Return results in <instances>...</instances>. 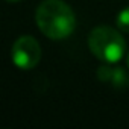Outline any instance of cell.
Returning <instances> with one entry per match:
<instances>
[{"label": "cell", "instance_id": "1", "mask_svg": "<svg viewBox=\"0 0 129 129\" xmlns=\"http://www.w3.org/2000/svg\"><path fill=\"white\" fill-rule=\"evenodd\" d=\"M40 30L52 40H64L73 34L76 18L73 9L62 0H44L35 12Z\"/></svg>", "mask_w": 129, "mask_h": 129}, {"label": "cell", "instance_id": "2", "mask_svg": "<svg viewBox=\"0 0 129 129\" xmlns=\"http://www.w3.org/2000/svg\"><path fill=\"white\" fill-rule=\"evenodd\" d=\"M88 47L97 59L106 64H114L124 55L126 44L118 30L109 26H97L90 32Z\"/></svg>", "mask_w": 129, "mask_h": 129}, {"label": "cell", "instance_id": "7", "mask_svg": "<svg viewBox=\"0 0 129 129\" xmlns=\"http://www.w3.org/2000/svg\"><path fill=\"white\" fill-rule=\"evenodd\" d=\"M8 2H20V0H8Z\"/></svg>", "mask_w": 129, "mask_h": 129}, {"label": "cell", "instance_id": "6", "mask_svg": "<svg viewBox=\"0 0 129 129\" xmlns=\"http://www.w3.org/2000/svg\"><path fill=\"white\" fill-rule=\"evenodd\" d=\"M126 62H127V67H129V55H127V59H126Z\"/></svg>", "mask_w": 129, "mask_h": 129}, {"label": "cell", "instance_id": "5", "mask_svg": "<svg viewBox=\"0 0 129 129\" xmlns=\"http://www.w3.org/2000/svg\"><path fill=\"white\" fill-rule=\"evenodd\" d=\"M117 27L129 34V6L123 8L117 15Z\"/></svg>", "mask_w": 129, "mask_h": 129}, {"label": "cell", "instance_id": "4", "mask_svg": "<svg viewBox=\"0 0 129 129\" xmlns=\"http://www.w3.org/2000/svg\"><path fill=\"white\" fill-rule=\"evenodd\" d=\"M97 78L102 82H108L117 88H123L129 85V76L127 73L120 67H111V66H102L97 70Z\"/></svg>", "mask_w": 129, "mask_h": 129}, {"label": "cell", "instance_id": "3", "mask_svg": "<svg viewBox=\"0 0 129 129\" xmlns=\"http://www.w3.org/2000/svg\"><path fill=\"white\" fill-rule=\"evenodd\" d=\"M11 56L14 64L21 70H30L34 69L41 59V47L40 43L29 35L20 37L11 50Z\"/></svg>", "mask_w": 129, "mask_h": 129}]
</instances>
